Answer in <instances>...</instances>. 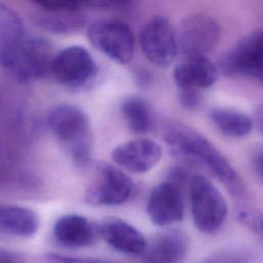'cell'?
<instances>
[{"mask_svg": "<svg viewBox=\"0 0 263 263\" xmlns=\"http://www.w3.org/2000/svg\"><path fill=\"white\" fill-rule=\"evenodd\" d=\"M180 101L185 108L194 109L200 102L199 90L180 89Z\"/></svg>", "mask_w": 263, "mask_h": 263, "instance_id": "26", "label": "cell"}, {"mask_svg": "<svg viewBox=\"0 0 263 263\" xmlns=\"http://www.w3.org/2000/svg\"><path fill=\"white\" fill-rule=\"evenodd\" d=\"M163 140L173 154L202 165L233 194H243L240 179L234 167L202 135L182 123L174 122L164 128Z\"/></svg>", "mask_w": 263, "mask_h": 263, "instance_id": "1", "label": "cell"}, {"mask_svg": "<svg viewBox=\"0 0 263 263\" xmlns=\"http://www.w3.org/2000/svg\"><path fill=\"white\" fill-rule=\"evenodd\" d=\"M218 71L217 64L206 54L182 55L174 67L173 77L180 89L200 90L216 82Z\"/></svg>", "mask_w": 263, "mask_h": 263, "instance_id": "13", "label": "cell"}, {"mask_svg": "<svg viewBox=\"0 0 263 263\" xmlns=\"http://www.w3.org/2000/svg\"><path fill=\"white\" fill-rule=\"evenodd\" d=\"M39 216L31 209L0 203V233L30 237L39 229Z\"/></svg>", "mask_w": 263, "mask_h": 263, "instance_id": "17", "label": "cell"}, {"mask_svg": "<svg viewBox=\"0 0 263 263\" xmlns=\"http://www.w3.org/2000/svg\"><path fill=\"white\" fill-rule=\"evenodd\" d=\"M133 188V181L124 172L100 162L92 181L85 189L84 199L91 205H118L129 198Z\"/></svg>", "mask_w": 263, "mask_h": 263, "instance_id": "8", "label": "cell"}, {"mask_svg": "<svg viewBox=\"0 0 263 263\" xmlns=\"http://www.w3.org/2000/svg\"><path fill=\"white\" fill-rule=\"evenodd\" d=\"M98 7H109V6H120L127 3L129 0H97Z\"/></svg>", "mask_w": 263, "mask_h": 263, "instance_id": "29", "label": "cell"}, {"mask_svg": "<svg viewBox=\"0 0 263 263\" xmlns=\"http://www.w3.org/2000/svg\"><path fill=\"white\" fill-rule=\"evenodd\" d=\"M120 109L128 128L133 133L143 135L151 128V109L143 98L128 96L122 101Z\"/></svg>", "mask_w": 263, "mask_h": 263, "instance_id": "20", "label": "cell"}, {"mask_svg": "<svg viewBox=\"0 0 263 263\" xmlns=\"http://www.w3.org/2000/svg\"><path fill=\"white\" fill-rule=\"evenodd\" d=\"M49 74L63 86L79 89L93 81L98 74V66L86 48L72 45L53 55Z\"/></svg>", "mask_w": 263, "mask_h": 263, "instance_id": "7", "label": "cell"}, {"mask_svg": "<svg viewBox=\"0 0 263 263\" xmlns=\"http://www.w3.org/2000/svg\"><path fill=\"white\" fill-rule=\"evenodd\" d=\"M46 12H80L88 7H98L97 0H30Z\"/></svg>", "mask_w": 263, "mask_h": 263, "instance_id": "22", "label": "cell"}, {"mask_svg": "<svg viewBox=\"0 0 263 263\" xmlns=\"http://www.w3.org/2000/svg\"><path fill=\"white\" fill-rule=\"evenodd\" d=\"M211 120L225 136L242 138L253 128L252 119L245 113L230 108H215L210 113Z\"/></svg>", "mask_w": 263, "mask_h": 263, "instance_id": "19", "label": "cell"}, {"mask_svg": "<svg viewBox=\"0 0 263 263\" xmlns=\"http://www.w3.org/2000/svg\"><path fill=\"white\" fill-rule=\"evenodd\" d=\"M25 37L18 14L0 2V65L2 66Z\"/></svg>", "mask_w": 263, "mask_h": 263, "instance_id": "18", "label": "cell"}, {"mask_svg": "<svg viewBox=\"0 0 263 263\" xmlns=\"http://www.w3.org/2000/svg\"><path fill=\"white\" fill-rule=\"evenodd\" d=\"M147 214L157 226L180 222L184 217V199L180 185L166 181L155 186L147 200Z\"/></svg>", "mask_w": 263, "mask_h": 263, "instance_id": "11", "label": "cell"}, {"mask_svg": "<svg viewBox=\"0 0 263 263\" xmlns=\"http://www.w3.org/2000/svg\"><path fill=\"white\" fill-rule=\"evenodd\" d=\"M218 70L229 77H247L263 84V28L241 37L219 59Z\"/></svg>", "mask_w": 263, "mask_h": 263, "instance_id": "4", "label": "cell"}, {"mask_svg": "<svg viewBox=\"0 0 263 263\" xmlns=\"http://www.w3.org/2000/svg\"><path fill=\"white\" fill-rule=\"evenodd\" d=\"M255 122L258 126V129L263 135V104L259 105L255 113Z\"/></svg>", "mask_w": 263, "mask_h": 263, "instance_id": "30", "label": "cell"}, {"mask_svg": "<svg viewBox=\"0 0 263 263\" xmlns=\"http://www.w3.org/2000/svg\"><path fill=\"white\" fill-rule=\"evenodd\" d=\"M98 233L114 250L128 255L141 254L147 245L144 235L126 221L109 217L97 226Z\"/></svg>", "mask_w": 263, "mask_h": 263, "instance_id": "14", "label": "cell"}, {"mask_svg": "<svg viewBox=\"0 0 263 263\" xmlns=\"http://www.w3.org/2000/svg\"><path fill=\"white\" fill-rule=\"evenodd\" d=\"M87 38L99 51L119 65H127L135 52L136 38L130 27L119 20L103 18L90 24Z\"/></svg>", "mask_w": 263, "mask_h": 263, "instance_id": "6", "label": "cell"}, {"mask_svg": "<svg viewBox=\"0 0 263 263\" xmlns=\"http://www.w3.org/2000/svg\"><path fill=\"white\" fill-rule=\"evenodd\" d=\"M111 156L120 167L132 173L142 174L158 163L161 158V148L150 139L137 138L116 146Z\"/></svg>", "mask_w": 263, "mask_h": 263, "instance_id": "12", "label": "cell"}, {"mask_svg": "<svg viewBox=\"0 0 263 263\" xmlns=\"http://www.w3.org/2000/svg\"><path fill=\"white\" fill-rule=\"evenodd\" d=\"M252 165L259 178L263 180V150L258 151L252 158Z\"/></svg>", "mask_w": 263, "mask_h": 263, "instance_id": "27", "label": "cell"}, {"mask_svg": "<svg viewBox=\"0 0 263 263\" xmlns=\"http://www.w3.org/2000/svg\"><path fill=\"white\" fill-rule=\"evenodd\" d=\"M204 263H250L240 253L234 251H224L212 255Z\"/></svg>", "mask_w": 263, "mask_h": 263, "instance_id": "25", "label": "cell"}, {"mask_svg": "<svg viewBox=\"0 0 263 263\" xmlns=\"http://www.w3.org/2000/svg\"><path fill=\"white\" fill-rule=\"evenodd\" d=\"M176 32L181 55L206 54L217 45L221 33L219 24L203 13L183 18Z\"/></svg>", "mask_w": 263, "mask_h": 263, "instance_id": "10", "label": "cell"}, {"mask_svg": "<svg viewBox=\"0 0 263 263\" xmlns=\"http://www.w3.org/2000/svg\"><path fill=\"white\" fill-rule=\"evenodd\" d=\"M187 238L180 230H167L147 242L141 253L145 263H179L187 252Z\"/></svg>", "mask_w": 263, "mask_h": 263, "instance_id": "16", "label": "cell"}, {"mask_svg": "<svg viewBox=\"0 0 263 263\" xmlns=\"http://www.w3.org/2000/svg\"><path fill=\"white\" fill-rule=\"evenodd\" d=\"M53 55L46 39L25 36L2 67L16 81L28 83L49 74Z\"/></svg>", "mask_w": 263, "mask_h": 263, "instance_id": "3", "label": "cell"}, {"mask_svg": "<svg viewBox=\"0 0 263 263\" xmlns=\"http://www.w3.org/2000/svg\"><path fill=\"white\" fill-rule=\"evenodd\" d=\"M98 228L85 217L68 214L60 217L53 225V238L67 248L90 246L97 236Z\"/></svg>", "mask_w": 263, "mask_h": 263, "instance_id": "15", "label": "cell"}, {"mask_svg": "<svg viewBox=\"0 0 263 263\" xmlns=\"http://www.w3.org/2000/svg\"><path fill=\"white\" fill-rule=\"evenodd\" d=\"M139 42L146 59L157 67L172 65L179 53L177 32L161 15L151 17L143 26Z\"/></svg>", "mask_w": 263, "mask_h": 263, "instance_id": "9", "label": "cell"}, {"mask_svg": "<svg viewBox=\"0 0 263 263\" xmlns=\"http://www.w3.org/2000/svg\"><path fill=\"white\" fill-rule=\"evenodd\" d=\"M44 263H114L111 261L101 260V259H93V258H78V257H71L65 256L61 254H46L43 257Z\"/></svg>", "mask_w": 263, "mask_h": 263, "instance_id": "24", "label": "cell"}, {"mask_svg": "<svg viewBox=\"0 0 263 263\" xmlns=\"http://www.w3.org/2000/svg\"><path fill=\"white\" fill-rule=\"evenodd\" d=\"M191 214L196 228L204 233L216 232L227 215L225 199L205 177L192 176L189 181Z\"/></svg>", "mask_w": 263, "mask_h": 263, "instance_id": "5", "label": "cell"}, {"mask_svg": "<svg viewBox=\"0 0 263 263\" xmlns=\"http://www.w3.org/2000/svg\"><path fill=\"white\" fill-rule=\"evenodd\" d=\"M137 79H138V82H139V83L145 85V84H147V83L150 82V75H149V73H147L145 70H142V71H140V72L138 73Z\"/></svg>", "mask_w": 263, "mask_h": 263, "instance_id": "31", "label": "cell"}, {"mask_svg": "<svg viewBox=\"0 0 263 263\" xmlns=\"http://www.w3.org/2000/svg\"><path fill=\"white\" fill-rule=\"evenodd\" d=\"M238 220L263 239V213L249 206H240L237 211Z\"/></svg>", "mask_w": 263, "mask_h": 263, "instance_id": "23", "label": "cell"}, {"mask_svg": "<svg viewBox=\"0 0 263 263\" xmlns=\"http://www.w3.org/2000/svg\"><path fill=\"white\" fill-rule=\"evenodd\" d=\"M46 123L70 160L77 167H86L93 150L92 134L86 113L73 104H57L48 110Z\"/></svg>", "mask_w": 263, "mask_h": 263, "instance_id": "2", "label": "cell"}, {"mask_svg": "<svg viewBox=\"0 0 263 263\" xmlns=\"http://www.w3.org/2000/svg\"><path fill=\"white\" fill-rule=\"evenodd\" d=\"M37 25L53 34H70L79 31L86 23V17L80 12H46L37 16Z\"/></svg>", "mask_w": 263, "mask_h": 263, "instance_id": "21", "label": "cell"}, {"mask_svg": "<svg viewBox=\"0 0 263 263\" xmlns=\"http://www.w3.org/2000/svg\"><path fill=\"white\" fill-rule=\"evenodd\" d=\"M0 263H23V261L13 253L0 252Z\"/></svg>", "mask_w": 263, "mask_h": 263, "instance_id": "28", "label": "cell"}]
</instances>
